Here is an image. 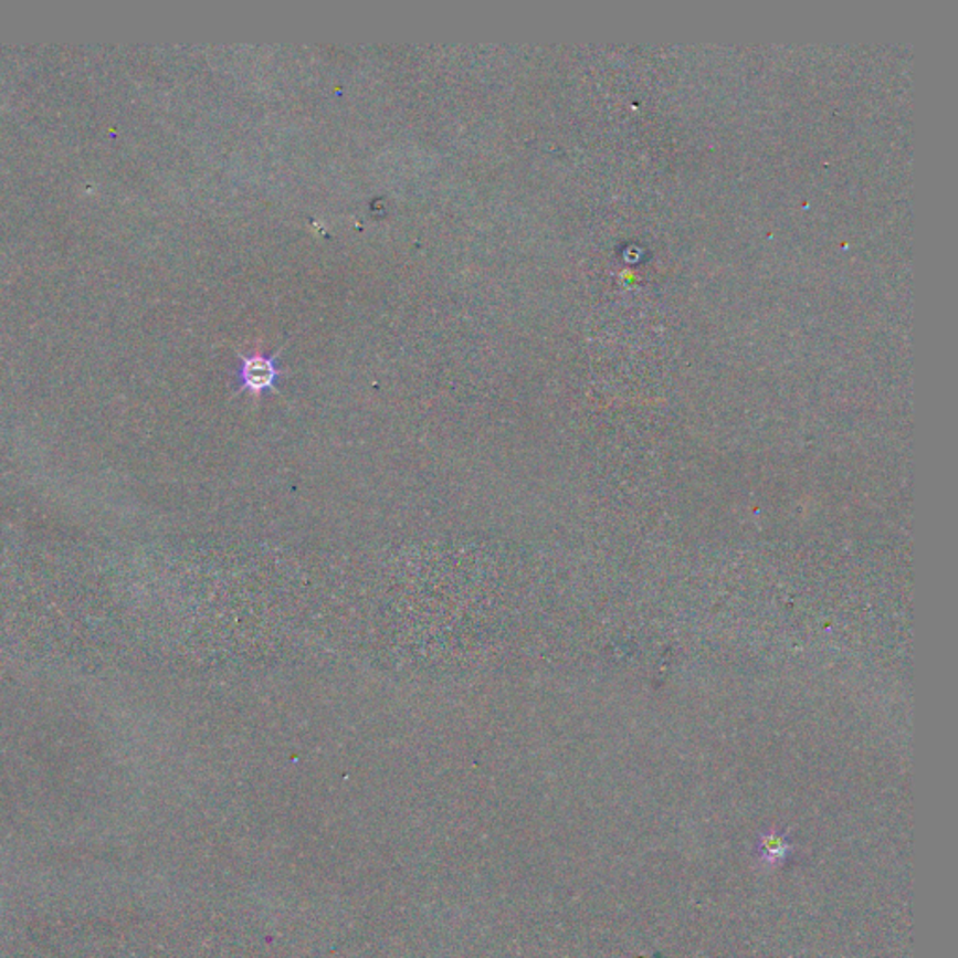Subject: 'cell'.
Here are the masks:
<instances>
[{
  "label": "cell",
  "instance_id": "1",
  "mask_svg": "<svg viewBox=\"0 0 958 958\" xmlns=\"http://www.w3.org/2000/svg\"><path fill=\"white\" fill-rule=\"evenodd\" d=\"M275 358H277V352L272 356L261 355V352L244 356L239 372L242 388L251 391V393H261V391L272 388L280 377Z\"/></svg>",
  "mask_w": 958,
  "mask_h": 958
}]
</instances>
